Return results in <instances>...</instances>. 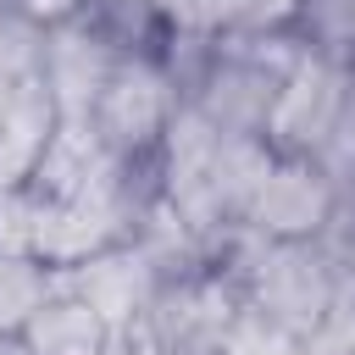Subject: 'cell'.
<instances>
[{"mask_svg":"<svg viewBox=\"0 0 355 355\" xmlns=\"http://www.w3.org/2000/svg\"><path fill=\"white\" fill-rule=\"evenodd\" d=\"M166 128V83L150 67H122L94 100V133L105 150H139Z\"/></svg>","mask_w":355,"mask_h":355,"instance_id":"obj_1","label":"cell"},{"mask_svg":"<svg viewBox=\"0 0 355 355\" xmlns=\"http://www.w3.org/2000/svg\"><path fill=\"white\" fill-rule=\"evenodd\" d=\"M327 205H333V194H327V183H322L311 166H300V161H272V166L261 172V183H255V194H250L244 211H250L272 239H305L311 227L327 222Z\"/></svg>","mask_w":355,"mask_h":355,"instance_id":"obj_2","label":"cell"},{"mask_svg":"<svg viewBox=\"0 0 355 355\" xmlns=\"http://www.w3.org/2000/svg\"><path fill=\"white\" fill-rule=\"evenodd\" d=\"M261 311L272 322H283L288 333H305L316 327L327 311H333V288H327V272L316 261H305L300 250H277L272 266L261 272Z\"/></svg>","mask_w":355,"mask_h":355,"instance_id":"obj_3","label":"cell"},{"mask_svg":"<svg viewBox=\"0 0 355 355\" xmlns=\"http://www.w3.org/2000/svg\"><path fill=\"white\" fill-rule=\"evenodd\" d=\"M333 116H338V78H333L322 61H300V67L277 83V94L266 100L272 133H283V139H294V144L322 139V133L333 128Z\"/></svg>","mask_w":355,"mask_h":355,"instance_id":"obj_4","label":"cell"},{"mask_svg":"<svg viewBox=\"0 0 355 355\" xmlns=\"http://www.w3.org/2000/svg\"><path fill=\"white\" fill-rule=\"evenodd\" d=\"M78 266H83L78 272V300L105 327H122V322L139 316V305H144V272H139V261H111L100 250V255L78 261Z\"/></svg>","mask_w":355,"mask_h":355,"instance_id":"obj_5","label":"cell"},{"mask_svg":"<svg viewBox=\"0 0 355 355\" xmlns=\"http://www.w3.org/2000/svg\"><path fill=\"white\" fill-rule=\"evenodd\" d=\"M105 322L72 294V300H44L28 316L33 355H105Z\"/></svg>","mask_w":355,"mask_h":355,"instance_id":"obj_6","label":"cell"},{"mask_svg":"<svg viewBox=\"0 0 355 355\" xmlns=\"http://www.w3.org/2000/svg\"><path fill=\"white\" fill-rule=\"evenodd\" d=\"M44 305V266L28 255H0V327H28Z\"/></svg>","mask_w":355,"mask_h":355,"instance_id":"obj_7","label":"cell"},{"mask_svg":"<svg viewBox=\"0 0 355 355\" xmlns=\"http://www.w3.org/2000/svg\"><path fill=\"white\" fill-rule=\"evenodd\" d=\"M222 355H311V344H300V333H288L283 322H272L266 311L227 322Z\"/></svg>","mask_w":355,"mask_h":355,"instance_id":"obj_8","label":"cell"},{"mask_svg":"<svg viewBox=\"0 0 355 355\" xmlns=\"http://www.w3.org/2000/svg\"><path fill=\"white\" fill-rule=\"evenodd\" d=\"M300 0H216L211 6V28H277L283 17H294Z\"/></svg>","mask_w":355,"mask_h":355,"instance_id":"obj_9","label":"cell"}]
</instances>
